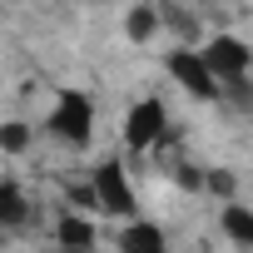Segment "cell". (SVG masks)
<instances>
[{
  "mask_svg": "<svg viewBox=\"0 0 253 253\" xmlns=\"http://www.w3.org/2000/svg\"><path fill=\"white\" fill-rule=\"evenodd\" d=\"M0 223H5V228L25 223V194H20L15 179H0Z\"/></svg>",
  "mask_w": 253,
  "mask_h": 253,
  "instance_id": "obj_9",
  "label": "cell"
},
{
  "mask_svg": "<svg viewBox=\"0 0 253 253\" xmlns=\"http://www.w3.org/2000/svg\"><path fill=\"white\" fill-rule=\"evenodd\" d=\"M223 233H228L238 248H253V209H243V204H223Z\"/></svg>",
  "mask_w": 253,
  "mask_h": 253,
  "instance_id": "obj_8",
  "label": "cell"
},
{
  "mask_svg": "<svg viewBox=\"0 0 253 253\" xmlns=\"http://www.w3.org/2000/svg\"><path fill=\"white\" fill-rule=\"evenodd\" d=\"M89 184H94V194H99V209H104V213H114V218H129V223H134V209H139V199H134V184H129V174H124L114 159H109V164H99Z\"/></svg>",
  "mask_w": 253,
  "mask_h": 253,
  "instance_id": "obj_2",
  "label": "cell"
},
{
  "mask_svg": "<svg viewBox=\"0 0 253 253\" xmlns=\"http://www.w3.org/2000/svg\"><path fill=\"white\" fill-rule=\"evenodd\" d=\"M25 144H30V129H25V124H15V119L0 124V149H5V154H20Z\"/></svg>",
  "mask_w": 253,
  "mask_h": 253,
  "instance_id": "obj_11",
  "label": "cell"
},
{
  "mask_svg": "<svg viewBox=\"0 0 253 253\" xmlns=\"http://www.w3.org/2000/svg\"><path fill=\"white\" fill-rule=\"evenodd\" d=\"M204 60H209V70L218 75V80H243L248 75V65H253V50L238 40V35H213L209 45H204Z\"/></svg>",
  "mask_w": 253,
  "mask_h": 253,
  "instance_id": "obj_4",
  "label": "cell"
},
{
  "mask_svg": "<svg viewBox=\"0 0 253 253\" xmlns=\"http://www.w3.org/2000/svg\"><path fill=\"white\" fill-rule=\"evenodd\" d=\"M164 65H169V75H174L189 94H199V99H218V89H223V84H218V75L209 70V60H204L199 50H189V45H184V50H174Z\"/></svg>",
  "mask_w": 253,
  "mask_h": 253,
  "instance_id": "obj_3",
  "label": "cell"
},
{
  "mask_svg": "<svg viewBox=\"0 0 253 253\" xmlns=\"http://www.w3.org/2000/svg\"><path fill=\"white\" fill-rule=\"evenodd\" d=\"M209 189H213L218 199H228V194H233V174H228V169H213V174H209Z\"/></svg>",
  "mask_w": 253,
  "mask_h": 253,
  "instance_id": "obj_13",
  "label": "cell"
},
{
  "mask_svg": "<svg viewBox=\"0 0 253 253\" xmlns=\"http://www.w3.org/2000/svg\"><path fill=\"white\" fill-rule=\"evenodd\" d=\"M55 253H80V248H55Z\"/></svg>",
  "mask_w": 253,
  "mask_h": 253,
  "instance_id": "obj_15",
  "label": "cell"
},
{
  "mask_svg": "<svg viewBox=\"0 0 253 253\" xmlns=\"http://www.w3.org/2000/svg\"><path fill=\"white\" fill-rule=\"evenodd\" d=\"M228 94H233V104H243V109H253V89H248L243 80H233V84H228Z\"/></svg>",
  "mask_w": 253,
  "mask_h": 253,
  "instance_id": "obj_14",
  "label": "cell"
},
{
  "mask_svg": "<svg viewBox=\"0 0 253 253\" xmlns=\"http://www.w3.org/2000/svg\"><path fill=\"white\" fill-rule=\"evenodd\" d=\"M164 119H169L164 99H139V104L129 109V119H124V144H129V149H149V144H159Z\"/></svg>",
  "mask_w": 253,
  "mask_h": 253,
  "instance_id": "obj_5",
  "label": "cell"
},
{
  "mask_svg": "<svg viewBox=\"0 0 253 253\" xmlns=\"http://www.w3.org/2000/svg\"><path fill=\"white\" fill-rule=\"evenodd\" d=\"M50 134H60L65 144L84 149L94 139V99L84 89H60L55 94V109H50Z\"/></svg>",
  "mask_w": 253,
  "mask_h": 253,
  "instance_id": "obj_1",
  "label": "cell"
},
{
  "mask_svg": "<svg viewBox=\"0 0 253 253\" xmlns=\"http://www.w3.org/2000/svg\"><path fill=\"white\" fill-rule=\"evenodd\" d=\"M119 253H169V243H164V233H159V223H124L119 228Z\"/></svg>",
  "mask_w": 253,
  "mask_h": 253,
  "instance_id": "obj_6",
  "label": "cell"
},
{
  "mask_svg": "<svg viewBox=\"0 0 253 253\" xmlns=\"http://www.w3.org/2000/svg\"><path fill=\"white\" fill-rule=\"evenodd\" d=\"M55 238H60V248H80V253H89V243H94V223H89L84 213H65V218L55 223Z\"/></svg>",
  "mask_w": 253,
  "mask_h": 253,
  "instance_id": "obj_7",
  "label": "cell"
},
{
  "mask_svg": "<svg viewBox=\"0 0 253 253\" xmlns=\"http://www.w3.org/2000/svg\"><path fill=\"white\" fill-rule=\"evenodd\" d=\"M159 20H164V15H159L154 5H134L129 15H124V30H129V40H139V45H144V40H154Z\"/></svg>",
  "mask_w": 253,
  "mask_h": 253,
  "instance_id": "obj_10",
  "label": "cell"
},
{
  "mask_svg": "<svg viewBox=\"0 0 253 253\" xmlns=\"http://www.w3.org/2000/svg\"><path fill=\"white\" fill-rule=\"evenodd\" d=\"M70 204H75V209H99L94 184H70Z\"/></svg>",
  "mask_w": 253,
  "mask_h": 253,
  "instance_id": "obj_12",
  "label": "cell"
}]
</instances>
